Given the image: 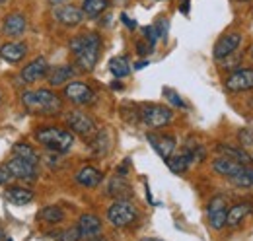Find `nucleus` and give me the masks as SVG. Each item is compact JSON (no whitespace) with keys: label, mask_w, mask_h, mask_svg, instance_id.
Masks as SVG:
<instances>
[{"label":"nucleus","mask_w":253,"mask_h":241,"mask_svg":"<svg viewBox=\"0 0 253 241\" xmlns=\"http://www.w3.org/2000/svg\"><path fill=\"white\" fill-rule=\"evenodd\" d=\"M8 241H12V240H8Z\"/></svg>","instance_id":"nucleus-49"},{"label":"nucleus","mask_w":253,"mask_h":241,"mask_svg":"<svg viewBox=\"0 0 253 241\" xmlns=\"http://www.w3.org/2000/svg\"><path fill=\"white\" fill-rule=\"evenodd\" d=\"M22 103L28 111L41 115H57L63 111V99L51 90H32L22 93Z\"/></svg>","instance_id":"nucleus-2"},{"label":"nucleus","mask_w":253,"mask_h":241,"mask_svg":"<svg viewBox=\"0 0 253 241\" xmlns=\"http://www.w3.org/2000/svg\"><path fill=\"white\" fill-rule=\"evenodd\" d=\"M78 230H80V238L94 240L97 236H101V220L94 214H84L78 220Z\"/></svg>","instance_id":"nucleus-16"},{"label":"nucleus","mask_w":253,"mask_h":241,"mask_svg":"<svg viewBox=\"0 0 253 241\" xmlns=\"http://www.w3.org/2000/svg\"><path fill=\"white\" fill-rule=\"evenodd\" d=\"M136 218H138V212L128 201H115L107 208V220L113 228H126V226L134 224Z\"/></svg>","instance_id":"nucleus-4"},{"label":"nucleus","mask_w":253,"mask_h":241,"mask_svg":"<svg viewBox=\"0 0 253 241\" xmlns=\"http://www.w3.org/2000/svg\"><path fill=\"white\" fill-rule=\"evenodd\" d=\"M37 218H39L41 222H45V224L55 226V224H61L64 220V210L61 206H57V204H51V206L41 208L39 214H37Z\"/></svg>","instance_id":"nucleus-26"},{"label":"nucleus","mask_w":253,"mask_h":241,"mask_svg":"<svg viewBox=\"0 0 253 241\" xmlns=\"http://www.w3.org/2000/svg\"><path fill=\"white\" fill-rule=\"evenodd\" d=\"M6 167L10 169V173L14 175V179H22V181H35L37 179V165H33L30 161L14 156L12 160H8Z\"/></svg>","instance_id":"nucleus-12"},{"label":"nucleus","mask_w":253,"mask_h":241,"mask_svg":"<svg viewBox=\"0 0 253 241\" xmlns=\"http://www.w3.org/2000/svg\"><path fill=\"white\" fill-rule=\"evenodd\" d=\"M121 22L125 24L128 30H134V28H136V24H134V22H132V20H130V18H128L126 14H123V16H121Z\"/></svg>","instance_id":"nucleus-39"},{"label":"nucleus","mask_w":253,"mask_h":241,"mask_svg":"<svg viewBox=\"0 0 253 241\" xmlns=\"http://www.w3.org/2000/svg\"><path fill=\"white\" fill-rule=\"evenodd\" d=\"M240 43H242V35L236 33V31L222 35L220 39L216 41V45H214V59L224 60V59H228V57H232V55L238 51Z\"/></svg>","instance_id":"nucleus-11"},{"label":"nucleus","mask_w":253,"mask_h":241,"mask_svg":"<svg viewBox=\"0 0 253 241\" xmlns=\"http://www.w3.org/2000/svg\"><path fill=\"white\" fill-rule=\"evenodd\" d=\"M148 138V142H150V146L154 148V150L158 152L160 158H169L173 150H175V138L173 136H168V134H148L146 136Z\"/></svg>","instance_id":"nucleus-17"},{"label":"nucleus","mask_w":253,"mask_h":241,"mask_svg":"<svg viewBox=\"0 0 253 241\" xmlns=\"http://www.w3.org/2000/svg\"><path fill=\"white\" fill-rule=\"evenodd\" d=\"M53 16H55V20H57L59 24H63L66 28L80 26V24L84 22V18H86L84 12H82V8H76V6H72V4L57 6L55 12H53Z\"/></svg>","instance_id":"nucleus-10"},{"label":"nucleus","mask_w":253,"mask_h":241,"mask_svg":"<svg viewBox=\"0 0 253 241\" xmlns=\"http://www.w3.org/2000/svg\"><path fill=\"white\" fill-rule=\"evenodd\" d=\"M232 185L236 187H242V189H253V169L252 167H244L238 175L230 177Z\"/></svg>","instance_id":"nucleus-31"},{"label":"nucleus","mask_w":253,"mask_h":241,"mask_svg":"<svg viewBox=\"0 0 253 241\" xmlns=\"http://www.w3.org/2000/svg\"><path fill=\"white\" fill-rule=\"evenodd\" d=\"M216 152L230 158V160H234V161H238V163H242V165H248V167L253 165V158L250 156V152H246L244 148H236V146H230V144H218Z\"/></svg>","instance_id":"nucleus-21"},{"label":"nucleus","mask_w":253,"mask_h":241,"mask_svg":"<svg viewBox=\"0 0 253 241\" xmlns=\"http://www.w3.org/2000/svg\"><path fill=\"white\" fill-rule=\"evenodd\" d=\"M166 163H168V167L173 171V173H185L187 171V167H189L191 163V158H189V154L185 152V154H179V156H169V158H166Z\"/></svg>","instance_id":"nucleus-27"},{"label":"nucleus","mask_w":253,"mask_h":241,"mask_svg":"<svg viewBox=\"0 0 253 241\" xmlns=\"http://www.w3.org/2000/svg\"><path fill=\"white\" fill-rule=\"evenodd\" d=\"M226 204H228V201L222 195L211 199V202L207 206V218H209V226L212 230H222L226 226V214H228Z\"/></svg>","instance_id":"nucleus-8"},{"label":"nucleus","mask_w":253,"mask_h":241,"mask_svg":"<svg viewBox=\"0 0 253 241\" xmlns=\"http://www.w3.org/2000/svg\"><path fill=\"white\" fill-rule=\"evenodd\" d=\"M12 179H14V175L10 173V169L6 167V163H2L0 165V185H8Z\"/></svg>","instance_id":"nucleus-36"},{"label":"nucleus","mask_w":253,"mask_h":241,"mask_svg":"<svg viewBox=\"0 0 253 241\" xmlns=\"http://www.w3.org/2000/svg\"><path fill=\"white\" fill-rule=\"evenodd\" d=\"M33 136L39 144H43L51 152H59V154H64L74 146V134L70 130L59 128V126H43V128L35 130Z\"/></svg>","instance_id":"nucleus-3"},{"label":"nucleus","mask_w":253,"mask_h":241,"mask_svg":"<svg viewBox=\"0 0 253 241\" xmlns=\"http://www.w3.org/2000/svg\"><path fill=\"white\" fill-rule=\"evenodd\" d=\"M53 238L57 241H80V230H78V226H72V228H66L63 232H57V234H53Z\"/></svg>","instance_id":"nucleus-32"},{"label":"nucleus","mask_w":253,"mask_h":241,"mask_svg":"<svg viewBox=\"0 0 253 241\" xmlns=\"http://www.w3.org/2000/svg\"><path fill=\"white\" fill-rule=\"evenodd\" d=\"M107 6H109L107 0H84L82 12L86 18H97L107 10Z\"/></svg>","instance_id":"nucleus-29"},{"label":"nucleus","mask_w":253,"mask_h":241,"mask_svg":"<svg viewBox=\"0 0 253 241\" xmlns=\"http://www.w3.org/2000/svg\"><path fill=\"white\" fill-rule=\"evenodd\" d=\"M6 201L16 204V206H24V204H30L33 201V193L30 189H24V187H8L6 193H4Z\"/></svg>","instance_id":"nucleus-24"},{"label":"nucleus","mask_w":253,"mask_h":241,"mask_svg":"<svg viewBox=\"0 0 253 241\" xmlns=\"http://www.w3.org/2000/svg\"><path fill=\"white\" fill-rule=\"evenodd\" d=\"M68 49L76 57V66L82 72H92L99 60L101 37L97 33H84V35L72 37L68 43Z\"/></svg>","instance_id":"nucleus-1"},{"label":"nucleus","mask_w":253,"mask_h":241,"mask_svg":"<svg viewBox=\"0 0 253 241\" xmlns=\"http://www.w3.org/2000/svg\"><path fill=\"white\" fill-rule=\"evenodd\" d=\"M252 214H253L252 202H238V204H234V206L228 210V214H226V226L238 228V226H242Z\"/></svg>","instance_id":"nucleus-15"},{"label":"nucleus","mask_w":253,"mask_h":241,"mask_svg":"<svg viewBox=\"0 0 253 241\" xmlns=\"http://www.w3.org/2000/svg\"><path fill=\"white\" fill-rule=\"evenodd\" d=\"M166 93H168V99H169V101H171L175 107H185V103L181 101V97H179L175 91H166Z\"/></svg>","instance_id":"nucleus-37"},{"label":"nucleus","mask_w":253,"mask_h":241,"mask_svg":"<svg viewBox=\"0 0 253 241\" xmlns=\"http://www.w3.org/2000/svg\"><path fill=\"white\" fill-rule=\"evenodd\" d=\"M90 241H107L105 238H101V236H97V238H94V240H90Z\"/></svg>","instance_id":"nucleus-43"},{"label":"nucleus","mask_w":253,"mask_h":241,"mask_svg":"<svg viewBox=\"0 0 253 241\" xmlns=\"http://www.w3.org/2000/svg\"><path fill=\"white\" fill-rule=\"evenodd\" d=\"M224 86L228 91H250L253 90V68H240L236 72H232L226 80Z\"/></svg>","instance_id":"nucleus-9"},{"label":"nucleus","mask_w":253,"mask_h":241,"mask_svg":"<svg viewBox=\"0 0 253 241\" xmlns=\"http://www.w3.org/2000/svg\"><path fill=\"white\" fill-rule=\"evenodd\" d=\"M173 119V113L169 107H164L158 103H146L140 107V120L150 128H162L169 124Z\"/></svg>","instance_id":"nucleus-5"},{"label":"nucleus","mask_w":253,"mask_h":241,"mask_svg":"<svg viewBox=\"0 0 253 241\" xmlns=\"http://www.w3.org/2000/svg\"><path fill=\"white\" fill-rule=\"evenodd\" d=\"M244 167H248V165H242V163H238V161H234V160H230V158H226V156H220V158H216L214 161H212V169L222 175V177H234V175H238Z\"/></svg>","instance_id":"nucleus-20"},{"label":"nucleus","mask_w":253,"mask_h":241,"mask_svg":"<svg viewBox=\"0 0 253 241\" xmlns=\"http://www.w3.org/2000/svg\"><path fill=\"white\" fill-rule=\"evenodd\" d=\"M111 88H113V90H121V88H123V86H121V84H119V82H113V84H111Z\"/></svg>","instance_id":"nucleus-41"},{"label":"nucleus","mask_w":253,"mask_h":241,"mask_svg":"<svg viewBox=\"0 0 253 241\" xmlns=\"http://www.w3.org/2000/svg\"><path fill=\"white\" fill-rule=\"evenodd\" d=\"M109 72L115 76V78H125L130 72V64L126 57H113L109 60Z\"/></svg>","instance_id":"nucleus-30"},{"label":"nucleus","mask_w":253,"mask_h":241,"mask_svg":"<svg viewBox=\"0 0 253 241\" xmlns=\"http://www.w3.org/2000/svg\"><path fill=\"white\" fill-rule=\"evenodd\" d=\"M252 57H253V49H252Z\"/></svg>","instance_id":"nucleus-48"},{"label":"nucleus","mask_w":253,"mask_h":241,"mask_svg":"<svg viewBox=\"0 0 253 241\" xmlns=\"http://www.w3.org/2000/svg\"><path fill=\"white\" fill-rule=\"evenodd\" d=\"M140 241H162V240H158V238H142Z\"/></svg>","instance_id":"nucleus-42"},{"label":"nucleus","mask_w":253,"mask_h":241,"mask_svg":"<svg viewBox=\"0 0 253 241\" xmlns=\"http://www.w3.org/2000/svg\"><path fill=\"white\" fill-rule=\"evenodd\" d=\"M26 30H28V20L20 12L8 14L2 22V33L8 35V37H22L26 33Z\"/></svg>","instance_id":"nucleus-14"},{"label":"nucleus","mask_w":253,"mask_h":241,"mask_svg":"<svg viewBox=\"0 0 253 241\" xmlns=\"http://www.w3.org/2000/svg\"><path fill=\"white\" fill-rule=\"evenodd\" d=\"M74 74H76V70L70 64H59V66H55L47 72V82H49V86L57 88V86L66 84L68 80H72Z\"/></svg>","instance_id":"nucleus-19"},{"label":"nucleus","mask_w":253,"mask_h":241,"mask_svg":"<svg viewBox=\"0 0 253 241\" xmlns=\"http://www.w3.org/2000/svg\"><path fill=\"white\" fill-rule=\"evenodd\" d=\"M238 140L244 146H253V128H242L238 132Z\"/></svg>","instance_id":"nucleus-33"},{"label":"nucleus","mask_w":253,"mask_h":241,"mask_svg":"<svg viewBox=\"0 0 253 241\" xmlns=\"http://www.w3.org/2000/svg\"><path fill=\"white\" fill-rule=\"evenodd\" d=\"M2 238H4V232H2V228H0V241H2Z\"/></svg>","instance_id":"nucleus-44"},{"label":"nucleus","mask_w":253,"mask_h":241,"mask_svg":"<svg viewBox=\"0 0 253 241\" xmlns=\"http://www.w3.org/2000/svg\"><path fill=\"white\" fill-rule=\"evenodd\" d=\"M107 195L113 197V199H117V201H128V199L132 197V189H130V185L119 175V177H113V179L109 181Z\"/></svg>","instance_id":"nucleus-23"},{"label":"nucleus","mask_w":253,"mask_h":241,"mask_svg":"<svg viewBox=\"0 0 253 241\" xmlns=\"http://www.w3.org/2000/svg\"><path fill=\"white\" fill-rule=\"evenodd\" d=\"M12 154L18 156V158H22V160H26V161H30V163H33V165L39 163V156H37V152L33 150L30 144H26V142H16V144L12 146Z\"/></svg>","instance_id":"nucleus-28"},{"label":"nucleus","mask_w":253,"mask_h":241,"mask_svg":"<svg viewBox=\"0 0 253 241\" xmlns=\"http://www.w3.org/2000/svg\"><path fill=\"white\" fill-rule=\"evenodd\" d=\"M144 66H148V60H140V62H136V64H134V70H140V68H144Z\"/></svg>","instance_id":"nucleus-40"},{"label":"nucleus","mask_w":253,"mask_h":241,"mask_svg":"<svg viewBox=\"0 0 253 241\" xmlns=\"http://www.w3.org/2000/svg\"><path fill=\"white\" fill-rule=\"evenodd\" d=\"M144 37H146V41L154 47L156 45V41H158V31L154 26H148V28H144Z\"/></svg>","instance_id":"nucleus-34"},{"label":"nucleus","mask_w":253,"mask_h":241,"mask_svg":"<svg viewBox=\"0 0 253 241\" xmlns=\"http://www.w3.org/2000/svg\"><path fill=\"white\" fill-rule=\"evenodd\" d=\"M28 55V45L22 43V41H10V43H4L0 47V57L6 60V62H20L24 60V57Z\"/></svg>","instance_id":"nucleus-18"},{"label":"nucleus","mask_w":253,"mask_h":241,"mask_svg":"<svg viewBox=\"0 0 253 241\" xmlns=\"http://www.w3.org/2000/svg\"><path fill=\"white\" fill-rule=\"evenodd\" d=\"M64 97L74 105H92L95 101V91L82 82H70L64 86Z\"/></svg>","instance_id":"nucleus-7"},{"label":"nucleus","mask_w":253,"mask_h":241,"mask_svg":"<svg viewBox=\"0 0 253 241\" xmlns=\"http://www.w3.org/2000/svg\"><path fill=\"white\" fill-rule=\"evenodd\" d=\"M90 148L94 152V156L103 158L109 152V132L107 130H95L94 138L90 142Z\"/></svg>","instance_id":"nucleus-25"},{"label":"nucleus","mask_w":253,"mask_h":241,"mask_svg":"<svg viewBox=\"0 0 253 241\" xmlns=\"http://www.w3.org/2000/svg\"><path fill=\"white\" fill-rule=\"evenodd\" d=\"M154 51V47L148 43V41H140V43H136V53L140 55V57H146V55H150Z\"/></svg>","instance_id":"nucleus-35"},{"label":"nucleus","mask_w":253,"mask_h":241,"mask_svg":"<svg viewBox=\"0 0 253 241\" xmlns=\"http://www.w3.org/2000/svg\"><path fill=\"white\" fill-rule=\"evenodd\" d=\"M66 124L70 126L72 132H76V134H80L84 138L94 136L95 130H97L95 120L88 113H84V111H70L66 115Z\"/></svg>","instance_id":"nucleus-6"},{"label":"nucleus","mask_w":253,"mask_h":241,"mask_svg":"<svg viewBox=\"0 0 253 241\" xmlns=\"http://www.w3.org/2000/svg\"><path fill=\"white\" fill-rule=\"evenodd\" d=\"M238 2H248V0H238Z\"/></svg>","instance_id":"nucleus-46"},{"label":"nucleus","mask_w":253,"mask_h":241,"mask_svg":"<svg viewBox=\"0 0 253 241\" xmlns=\"http://www.w3.org/2000/svg\"><path fill=\"white\" fill-rule=\"evenodd\" d=\"M47 72H49L47 60L43 59V57H39V59H33L30 64H26L20 76H22V80H24L26 84H35V82L43 80V78L47 76Z\"/></svg>","instance_id":"nucleus-13"},{"label":"nucleus","mask_w":253,"mask_h":241,"mask_svg":"<svg viewBox=\"0 0 253 241\" xmlns=\"http://www.w3.org/2000/svg\"><path fill=\"white\" fill-rule=\"evenodd\" d=\"M103 181V173L99 169H95L92 165H86L82 167L78 173H76V183L82 185V187H88V189H94L99 183Z\"/></svg>","instance_id":"nucleus-22"},{"label":"nucleus","mask_w":253,"mask_h":241,"mask_svg":"<svg viewBox=\"0 0 253 241\" xmlns=\"http://www.w3.org/2000/svg\"><path fill=\"white\" fill-rule=\"evenodd\" d=\"M6 2H8V0H0V4H6Z\"/></svg>","instance_id":"nucleus-45"},{"label":"nucleus","mask_w":253,"mask_h":241,"mask_svg":"<svg viewBox=\"0 0 253 241\" xmlns=\"http://www.w3.org/2000/svg\"><path fill=\"white\" fill-rule=\"evenodd\" d=\"M154 28L158 31V37H166V33H168V22L166 20H160Z\"/></svg>","instance_id":"nucleus-38"},{"label":"nucleus","mask_w":253,"mask_h":241,"mask_svg":"<svg viewBox=\"0 0 253 241\" xmlns=\"http://www.w3.org/2000/svg\"><path fill=\"white\" fill-rule=\"evenodd\" d=\"M0 101H2V93H0Z\"/></svg>","instance_id":"nucleus-47"}]
</instances>
